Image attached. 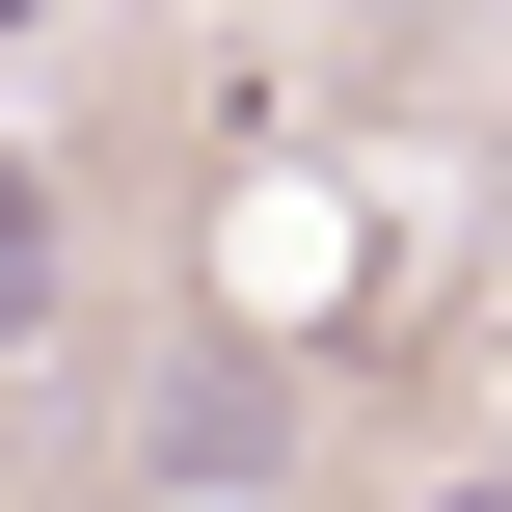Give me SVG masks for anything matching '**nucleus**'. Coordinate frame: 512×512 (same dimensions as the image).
I'll use <instances>...</instances> for the list:
<instances>
[{
  "label": "nucleus",
  "mask_w": 512,
  "mask_h": 512,
  "mask_svg": "<svg viewBox=\"0 0 512 512\" xmlns=\"http://www.w3.org/2000/svg\"><path fill=\"white\" fill-rule=\"evenodd\" d=\"M0 27H54V0H0Z\"/></svg>",
  "instance_id": "3"
},
{
  "label": "nucleus",
  "mask_w": 512,
  "mask_h": 512,
  "mask_svg": "<svg viewBox=\"0 0 512 512\" xmlns=\"http://www.w3.org/2000/svg\"><path fill=\"white\" fill-rule=\"evenodd\" d=\"M54 324V162H0V351Z\"/></svg>",
  "instance_id": "1"
},
{
  "label": "nucleus",
  "mask_w": 512,
  "mask_h": 512,
  "mask_svg": "<svg viewBox=\"0 0 512 512\" xmlns=\"http://www.w3.org/2000/svg\"><path fill=\"white\" fill-rule=\"evenodd\" d=\"M432 512H512V486H432Z\"/></svg>",
  "instance_id": "2"
}]
</instances>
